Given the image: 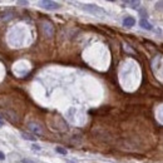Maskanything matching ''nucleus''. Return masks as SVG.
<instances>
[{
    "label": "nucleus",
    "instance_id": "12",
    "mask_svg": "<svg viewBox=\"0 0 163 163\" xmlns=\"http://www.w3.org/2000/svg\"><path fill=\"white\" fill-rule=\"evenodd\" d=\"M69 163H73V162H69Z\"/></svg>",
    "mask_w": 163,
    "mask_h": 163
},
{
    "label": "nucleus",
    "instance_id": "11",
    "mask_svg": "<svg viewBox=\"0 0 163 163\" xmlns=\"http://www.w3.org/2000/svg\"><path fill=\"white\" fill-rule=\"evenodd\" d=\"M1 124H3V123H1V122H0V127H1Z\"/></svg>",
    "mask_w": 163,
    "mask_h": 163
},
{
    "label": "nucleus",
    "instance_id": "5",
    "mask_svg": "<svg viewBox=\"0 0 163 163\" xmlns=\"http://www.w3.org/2000/svg\"><path fill=\"white\" fill-rule=\"evenodd\" d=\"M139 25H141V28L146 29V30H152V25H151V23H148L146 20V19H141V21H139Z\"/></svg>",
    "mask_w": 163,
    "mask_h": 163
},
{
    "label": "nucleus",
    "instance_id": "7",
    "mask_svg": "<svg viewBox=\"0 0 163 163\" xmlns=\"http://www.w3.org/2000/svg\"><path fill=\"white\" fill-rule=\"evenodd\" d=\"M23 138L24 139H28V141H35L36 137H34V135H30V134H26V133H21Z\"/></svg>",
    "mask_w": 163,
    "mask_h": 163
},
{
    "label": "nucleus",
    "instance_id": "6",
    "mask_svg": "<svg viewBox=\"0 0 163 163\" xmlns=\"http://www.w3.org/2000/svg\"><path fill=\"white\" fill-rule=\"evenodd\" d=\"M123 4H124V5L131 6V8H137L139 4H141V1H138V0H137V1H131V0H127V1H124Z\"/></svg>",
    "mask_w": 163,
    "mask_h": 163
},
{
    "label": "nucleus",
    "instance_id": "2",
    "mask_svg": "<svg viewBox=\"0 0 163 163\" xmlns=\"http://www.w3.org/2000/svg\"><path fill=\"white\" fill-rule=\"evenodd\" d=\"M39 5L41 8L47 10H55V9H59L60 5L55 1H49V0H44V1H39Z\"/></svg>",
    "mask_w": 163,
    "mask_h": 163
},
{
    "label": "nucleus",
    "instance_id": "9",
    "mask_svg": "<svg viewBox=\"0 0 163 163\" xmlns=\"http://www.w3.org/2000/svg\"><path fill=\"white\" fill-rule=\"evenodd\" d=\"M33 149H36V151H40V147L36 146V144H33Z\"/></svg>",
    "mask_w": 163,
    "mask_h": 163
},
{
    "label": "nucleus",
    "instance_id": "1",
    "mask_svg": "<svg viewBox=\"0 0 163 163\" xmlns=\"http://www.w3.org/2000/svg\"><path fill=\"white\" fill-rule=\"evenodd\" d=\"M82 9H84L85 11H88L93 15H104V10L97 5H83Z\"/></svg>",
    "mask_w": 163,
    "mask_h": 163
},
{
    "label": "nucleus",
    "instance_id": "4",
    "mask_svg": "<svg viewBox=\"0 0 163 163\" xmlns=\"http://www.w3.org/2000/svg\"><path fill=\"white\" fill-rule=\"evenodd\" d=\"M135 24V20L132 17H127L126 19L123 20V25L127 26V28H131V26H133Z\"/></svg>",
    "mask_w": 163,
    "mask_h": 163
},
{
    "label": "nucleus",
    "instance_id": "8",
    "mask_svg": "<svg viewBox=\"0 0 163 163\" xmlns=\"http://www.w3.org/2000/svg\"><path fill=\"white\" fill-rule=\"evenodd\" d=\"M56 152L58 153H60V154H67V149H64V148H62V147H56Z\"/></svg>",
    "mask_w": 163,
    "mask_h": 163
},
{
    "label": "nucleus",
    "instance_id": "3",
    "mask_svg": "<svg viewBox=\"0 0 163 163\" xmlns=\"http://www.w3.org/2000/svg\"><path fill=\"white\" fill-rule=\"evenodd\" d=\"M28 127H29V129H30V131L34 132V133H36V134H40L41 132H43V129L40 128V126H39V124H36V123L30 122V123L28 124Z\"/></svg>",
    "mask_w": 163,
    "mask_h": 163
},
{
    "label": "nucleus",
    "instance_id": "10",
    "mask_svg": "<svg viewBox=\"0 0 163 163\" xmlns=\"http://www.w3.org/2000/svg\"><path fill=\"white\" fill-rule=\"evenodd\" d=\"M4 158H5V156H4V153H3V152H0V161H3Z\"/></svg>",
    "mask_w": 163,
    "mask_h": 163
}]
</instances>
